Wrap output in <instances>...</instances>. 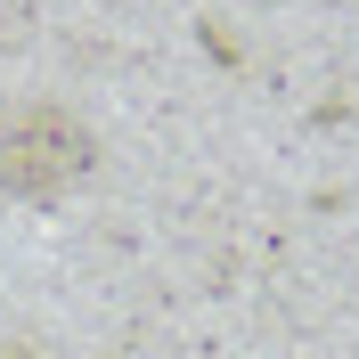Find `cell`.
Masks as SVG:
<instances>
[{"label": "cell", "mask_w": 359, "mask_h": 359, "mask_svg": "<svg viewBox=\"0 0 359 359\" xmlns=\"http://www.w3.org/2000/svg\"><path fill=\"white\" fill-rule=\"evenodd\" d=\"M90 163H98V139L66 107H0V196L57 204L90 180Z\"/></svg>", "instance_id": "6da1fadb"}]
</instances>
